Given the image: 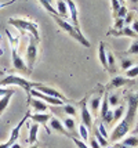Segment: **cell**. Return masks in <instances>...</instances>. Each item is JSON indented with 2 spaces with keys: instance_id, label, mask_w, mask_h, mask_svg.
<instances>
[{
  "instance_id": "6da1fadb",
  "label": "cell",
  "mask_w": 138,
  "mask_h": 148,
  "mask_svg": "<svg viewBox=\"0 0 138 148\" xmlns=\"http://www.w3.org/2000/svg\"><path fill=\"white\" fill-rule=\"evenodd\" d=\"M138 111V93L137 94H127V114L124 118L120 121L118 126L113 129V132L109 136L111 141H119L120 138H123L131 129V126L135 122V116Z\"/></svg>"
},
{
  "instance_id": "7a4b0ae2",
  "label": "cell",
  "mask_w": 138,
  "mask_h": 148,
  "mask_svg": "<svg viewBox=\"0 0 138 148\" xmlns=\"http://www.w3.org/2000/svg\"><path fill=\"white\" fill-rule=\"evenodd\" d=\"M51 17H53V19L55 21V24L59 26V29H61V31H64L65 33H68L71 38H73L76 42H79L80 45H83L84 47H90V42L83 36V33L79 32V31H77L73 25H71L69 22H66L65 19L59 18L58 15H53V14H51Z\"/></svg>"
},
{
  "instance_id": "3957f363",
  "label": "cell",
  "mask_w": 138,
  "mask_h": 148,
  "mask_svg": "<svg viewBox=\"0 0 138 148\" xmlns=\"http://www.w3.org/2000/svg\"><path fill=\"white\" fill-rule=\"evenodd\" d=\"M36 82H31V80H27V79H24V77L21 76H17V75H8V76H4L1 80H0V87H6V86H20L22 87L24 90L27 91L28 97H29V93L31 90L33 89V86H35Z\"/></svg>"
},
{
  "instance_id": "277c9868",
  "label": "cell",
  "mask_w": 138,
  "mask_h": 148,
  "mask_svg": "<svg viewBox=\"0 0 138 148\" xmlns=\"http://www.w3.org/2000/svg\"><path fill=\"white\" fill-rule=\"evenodd\" d=\"M8 24L13 25L17 29L21 31H28L29 35H32L33 38L36 39L37 42L40 40V35H39V29H37V24H35L32 21H28V19H21V18H10L8 19Z\"/></svg>"
},
{
  "instance_id": "5b68a950",
  "label": "cell",
  "mask_w": 138,
  "mask_h": 148,
  "mask_svg": "<svg viewBox=\"0 0 138 148\" xmlns=\"http://www.w3.org/2000/svg\"><path fill=\"white\" fill-rule=\"evenodd\" d=\"M37 58V40L33 38L32 35H29V43H28V50H27V66L29 72H32L33 65L36 62Z\"/></svg>"
},
{
  "instance_id": "8992f818",
  "label": "cell",
  "mask_w": 138,
  "mask_h": 148,
  "mask_svg": "<svg viewBox=\"0 0 138 148\" xmlns=\"http://www.w3.org/2000/svg\"><path fill=\"white\" fill-rule=\"evenodd\" d=\"M29 116H31V112L28 111L27 114L24 115V118L20 121V123L14 127L13 130H11V133H10V138L7 140L4 144H0V148H10L11 145H13L14 143H17V140H18V137H20V132H21V127L27 123V121H29Z\"/></svg>"
},
{
  "instance_id": "52a82bcc",
  "label": "cell",
  "mask_w": 138,
  "mask_h": 148,
  "mask_svg": "<svg viewBox=\"0 0 138 148\" xmlns=\"http://www.w3.org/2000/svg\"><path fill=\"white\" fill-rule=\"evenodd\" d=\"M79 107H80V119H82V123L84 125L87 129L92 127V115L90 112V110H88V107H87V97L80 101Z\"/></svg>"
},
{
  "instance_id": "ba28073f",
  "label": "cell",
  "mask_w": 138,
  "mask_h": 148,
  "mask_svg": "<svg viewBox=\"0 0 138 148\" xmlns=\"http://www.w3.org/2000/svg\"><path fill=\"white\" fill-rule=\"evenodd\" d=\"M33 89H35V90H37V91H40V93H43V94H46V96H50V97H54V98H58V100H62L64 103L68 101V98H66L62 93H59L58 90H55V89L50 87V86L40 84V83H35Z\"/></svg>"
},
{
  "instance_id": "9c48e42d",
  "label": "cell",
  "mask_w": 138,
  "mask_h": 148,
  "mask_svg": "<svg viewBox=\"0 0 138 148\" xmlns=\"http://www.w3.org/2000/svg\"><path fill=\"white\" fill-rule=\"evenodd\" d=\"M11 60H13V66L17 69V71L22 72V73H31L29 69H28L25 61L21 58V56L17 53V46H11Z\"/></svg>"
},
{
  "instance_id": "30bf717a",
  "label": "cell",
  "mask_w": 138,
  "mask_h": 148,
  "mask_svg": "<svg viewBox=\"0 0 138 148\" xmlns=\"http://www.w3.org/2000/svg\"><path fill=\"white\" fill-rule=\"evenodd\" d=\"M31 97L39 98V100H41L43 103L50 104V105H54V107H59V105L62 107V105H64V101H62V100H58V98H54V97L46 96V94H43V93H40V91L35 90V89H32V90H31V93H29V97H28V98H31Z\"/></svg>"
},
{
  "instance_id": "8fae6325",
  "label": "cell",
  "mask_w": 138,
  "mask_h": 148,
  "mask_svg": "<svg viewBox=\"0 0 138 148\" xmlns=\"http://www.w3.org/2000/svg\"><path fill=\"white\" fill-rule=\"evenodd\" d=\"M29 119L33 121L35 123H37V125H41V126L46 129L47 133L50 134V132H51V130L48 129V126H47L48 121L51 119V115H50V114H46V112H36V114H31Z\"/></svg>"
},
{
  "instance_id": "7c38bea8",
  "label": "cell",
  "mask_w": 138,
  "mask_h": 148,
  "mask_svg": "<svg viewBox=\"0 0 138 148\" xmlns=\"http://www.w3.org/2000/svg\"><path fill=\"white\" fill-rule=\"evenodd\" d=\"M102 87L101 86H98V90L94 91V94H92V97L90 98V111H91L94 115H97L99 111V107H101V101H102Z\"/></svg>"
},
{
  "instance_id": "4fadbf2b",
  "label": "cell",
  "mask_w": 138,
  "mask_h": 148,
  "mask_svg": "<svg viewBox=\"0 0 138 148\" xmlns=\"http://www.w3.org/2000/svg\"><path fill=\"white\" fill-rule=\"evenodd\" d=\"M66 6H68V11H69V15L72 18L73 26L80 32V26H79V11H77V7H76V3L73 0H65Z\"/></svg>"
},
{
  "instance_id": "5bb4252c",
  "label": "cell",
  "mask_w": 138,
  "mask_h": 148,
  "mask_svg": "<svg viewBox=\"0 0 138 148\" xmlns=\"http://www.w3.org/2000/svg\"><path fill=\"white\" fill-rule=\"evenodd\" d=\"M50 122V130H54V132H58V133H61V134L66 136V137H69V138H72V137H75V136H72L68 130L65 129V126H64V123L61 122L59 119H57V118H54V116H51V119L48 121Z\"/></svg>"
},
{
  "instance_id": "9a60e30c",
  "label": "cell",
  "mask_w": 138,
  "mask_h": 148,
  "mask_svg": "<svg viewBox=\"0 0 138 148\" xmlns=\"http://www.w3.org/2000/svg\"><path fill=\"white\" fill-rule=\"evenodd\" d=\"M128 82H130V79H127L124 76H113L108 84V89H119V87L127 84Z\"/></svg>"
},
{
  "instance_id": "2e32d148",
  "label": "cell",
  "mask_w": 138,
  "mask_h": 148,
  "mask_svg": "<svg viewBox=\"0 0 138 148\" xmlns=\"http://www.w3.org/2000/svg\"><path fill=\"white\" fill-rule=\"evenodd\" d=\"M28 103L31 104L33 107V110L36 111V112H46L47 110H48V107H47L46 103H43L41 100H39V98H28Z\"/></svg>"
},
{
  "instance_id": "e0dca14e",
  "label": "cell",
  "mask_w": 138,
  "mask_h": 148,
  "mask_svg": "<svg viewBox=\"0 0 138 148\" xmlns=\"http://www.w3.org/2000/svg\"><path fill=\"white\" fill-rule=\"evenodd\" d=\"M55 4H57V14H58L59 18L65 19L69 17V11H68V6H66L65 0H57L55 1Z\"/></svg>"
},
{
  "instance_id": "ac0fdd59",
  "label": "cell",
  "mask_w": 138,
  "mask_h": 148,
  "mask_svg": "<svg viewBox=\"0 0 138 148\" xmlns=\"http://www.w3.org/2000/svg\"><path fill=\"white\" fill-rule=\"evenodd\" d=\"M27 126H29V138H28V144H29V145H32V144H35V143H37V132H39V125L33 122L32 125H28V123H27Z\"/></svg>"
},
{
  "instance_id": "d6986e66",
  "label": "cell",
  "mask_w": 138,
  "mask_h": 148,
  "mask_svg": "<svg viewBox=\"0 0 138 148\" xmlns=\"http://www.w3.org/2000/svg\"><path fill=\"white\" fill-rule=\"evenodd\" d=\"M98 60L102 68L108 71V61H106V49H105V45L104 42H99V46H98Z\"/></svg>"
},
{
  "instance_id": "ffe728a7",
  "label": "cell",
  "mask_w": 138,
  "mask_h": 148,
  "mask_svg": "<svg viewBox=\"0 0 138 148\" xmlns=\"http://www.w3.org/2000/svg\"><path fill=\"white\" fill-rule=\"evenodd\" d=\"M108 35H113V36H128V38H138L135 33L133 32V29L130 26H124L120 31H111Z\"/></svg>"
},
{
  "instance_id": "44dd1931",
  "label": "cell",
  "mask_w": 138,
  "mask_h": 148,
  "mask_svg": "<svg viewBox=\"0 0 138 148\" xmlns=\"http://www.w3.org/2000/svg\"><path fill=\"white\" fill-rule=\"evenodd\" d=\"M123 145L128 148H135L138 147V136L137 134H131V136H127L126 138H123V141H122Z\"/></svg>"
},
{
  "instance_id": "7402d4cb",
  "label": "cell",
  "mask_w": 138,
  "mask_h": 148,
  "mask_svg": "<svg viewBox=\"0 0 138 148\" xmlns=\"http://www.w3.org/2000/svg\"><path fill=\"white\" fill-rule=\"evenodd\" d=\"M106 61H108V71L111 73L116 72V58L112 51H106Z\"/></svg>"
},
{
  "instance_id": "603a6c76",
  "label": "cell",
  "mask_w": 138,
  "mask_h": 148,
  "mask_svg": "<svg viewBox=\"0 0 138 148\" xmlns=\"http://www.w3.org/2000/svg\"><path fill=\"white\" fill-rule=\"evenodd\" d=\"M15 93V90L10 91L8 94H6V96H3L1 98H0V115L6 111V108L8 107V104H10V100H11V97H13V94Z\"/></svg>"
},
{
  "instance_id": "cb8c5ba5",
  "label": "cell",
  "mask_w": 138,
  "mask_h": 148,
  "mask_svg": "<svg viewBox=\"0 0 138 148\" xmlns=\"http://www.w3.org/2000/svg\"><path fill=\"white\" fill-rule=\"evenodd\" d=\"M62 123H64L65 129L73 136V133H75V129H76V122H75V119H73V118H65Z\"/></svg>"
},
{
  "instance_id": "d4e9b609",
  "label": "cell",
  "mask_w": 138,
  "mask_h": 148,
  "mask_svg": "<svg viewBox=\"0 0 138 148\" xmlns=\"http://www.w3.org/2000/svg\"><path fill=\"white\" fill-rule=\"evenodd\" d=\"M124 111H126V107L124 105H118L115 111H113V121H119L122 119L123 115H124Z\"/></svg>"
},
{
  "instance_id": "484cf974",
  "label": "cell",
  "mask_w": 138,
  "mask_h": 148,
  "mask_svg": "<svg viewBox=\"0 0 138 148\" xmlns=\"http://www.w3.org/2000/svg\"><path fill=\"white\" fill-rule=\"evenodd\" d=\"M62 111L65 112L66 115H71V118L77 115V111H76V108L73 107L72 104H65V105H62Z\"/></svg>"
},
{
  "instance_id": "4316f807",
  "label": "cell",
  "mask_w": 138,
  "mask_h": 148,
  "mask_svg": "<svg viewBox=\"0 0 138 148\" xmlns=\"http://www.w3.org/2000/svg\"><path fill=\"white\" fill-rule=\"evenodd\" d=\"M108 104H109V108H116L119 105V96L116 93L108 94Z\"/></svg>"
},
{
  "instance_id": "83f0119b",
  "label": "cell",
  "mask_w": 138,
  "mask_h": 148,
  "mask_svg": "<svg viewBox=\"0 0 138 148\" xmlns=\"http://www.w3.org/2000/svg\"><path fill=\"white\" fill-rule=\"evenodd\" d=\"M94 134H95V140H97V143L101 145V148H102V147H108V144H109V143H108V140H106L104 136L99 134L98 130H94Z\"/></svg>"
},
{
  "instance_id": "f1b7e54d",
  "label": "cell",
  "mask_w": 138,
  "mask_h": 148,
  "mask_svg": "<svg viewBox=\"0 0 138 148\" xmlns=\"http://www.w3.org/2000/svg\"><path fill=\"white\" fill-rule=\"evenodd\" d=\"M79 134H80V137H82V141L86 143L87 140H88V129L86 127L83 123L79 125Z\"/></svg>"
},
{
  "instance_id": "f546056e",
  "label": "cell",
  "mask_w": 138,
  "mask_h": 148,
  "mask_svg": "<svg viewBox=\"0 0 138 148\" xmlns=\"http://www.w3.org/2000/svg\"><path fill=\"white\" fill-rule=\"evenodd\" d=\"M126 76H127V79H134V77L138 76V65H134V66H131L130 69H127L126 71Z\"/></svg>"
},
{
  "instance_id": "4dcf8cb0",
  "label": "cell",
  "mask_w": 138,
  "mask_h": 148,
  "mask_svg": "<svg viewBox=\"0 0 138 148\" xmlns=\"http://www.w3.org/2000/svg\"><path fill=\"white\" fill-rule=\"evenodd\" d=\"M131 66H134V62H133V60H122V64H120V68H122V71H127V69H130Z\"/></svg>"
},
{
  "instance_id": "1f68e13d",
  "label": "cell",
  "mask_w": 138,
  "mask_h": 148,
  "mask_svg": "<svg viewBox=\"0 0 138 148\" xmlns=\"http://www.w3.org/2000/svg\"><path fill=\"white\" fill-rule=\"evenodd\" d=\"M111 4H112V15H113V18H116V14H118L122 4L119 3V0H111Z\"/></svg>"
},
{
  "instance_id": "d6a6232c",
  "label": "cell",
  "mask_w": 138,
  "mask_h": 148,
  "mask_svg": "<svg viewBox=\"0 0 138 148\" xmlns=\"http://www.w3.org/2000/svg\"><path fill=\"white\" fill-rule=\"evenodd\" d=\"M124 19L123 18H116L115 19V24H113V29L115 31H120V29H123L124 28Z\"/></svg>"
},
{
  "instance_id": "836d02e7",
  "label": "cell",
  "mask_w": 138,
  "mask_h": 148,
  "mask_svg": "<svg viewBox=\"0 0 138 148\" xmlns=\"http://www.w3.org/2000/svg\"><path fill=\"white\" fill-rule=\"evenodd\" d=\"M128 54H138V40H134L130 46V49L127 50Z\"/></svg>"
},
{
  "instance_id": "e575fe53",
  "label": "cell",
  "mask_w": 138,
  "mask_h": 148,
  "mask_svg": "<svg viewBox=\"0 0 138 148\" xmlns=\"http://www.w3.org/2000/svg\"><path fill=\"white\" fill-rule=\"evenodd\" d=\"M126 15H127V7H126V6H120L118 14H116V18H123V19H124ZM116 18H115V19H116Z\"/></svg>"
},
{
  "instance_id": "d590c367",
  "label": "cell",
  "mask_w": 138,
  "mask_h": 148,
  "mask_svg": "<svg viewBox=\"0 0 138 148\" xmlns=\"http://www.w3.org/2000/svg\"><path fill=\"white\" fill-rule=\"evenodd\" d=\"M72 141L75 143V145H76V148H90L87 144H86L84 141H82V140H79V138H76V137H72Z\"/></svg>"
},
{
  "instance_id": "8d00e7d4",
  "label": "cell",
  "mask_w": 138,
  "mask_h": 148,
  "mask_svg": "<svg viewBox=\"0 0 138 148\" xmlns=\"http://www.w3.org/2000/svg\"><path fill=\"white\" fill-rule=\"evenodd\" d=\"M102 122H105V123H112V122H113V111L109 110L108 112H106V115L104 116Z\"/></svg>"
},
{
  "instance_id": "74e56055",
  "label": "cell",
  "mask_w": 138,
  "mask_h": 148,
  "mask_svg": "<svg viewBox=\"0 0 138 148\" xmlns=\"http://www.w3.org/2000/svg\"><path fill=\"white\" fill-rule=\"evenodd\" d=\"M97 130H98V133H99V134H101V136H104L105 138L108 137V133H106L105 127H104V122H102V123H99V125H98V129H97Z\"/></svg>"
},
{
  "instance_id": "f35d334b",
  "label": "cell",
  "mask_w": 138,
  "mask_h": 148,
  "mask_svg": "<svg viewBox=\"0 0 138 148\" xmlns=\"http://www.w3.org/2000/svg\"><path fill=\"white\" fill-rule=\"evenodd\" d=\"M133 19H134V14H133V13H128L124 17V25L127 24V26H128V24H131V22H133Z\"/></svg>"
},
{
  "instance_id": "ab89813d",
  "label": "cell",
  "mask_w": 138,
  "mask_h": 148,
  "mask_svg": "<svg viewBox=\"0 0 138 148\" xmlns=\"http://www.w3.org/2000/svg\"><path fill=\"white\" fill-rule=\"evenodd\" d=\"M130 28L133 29V32L138 36V21H137V19H135V21H133V24H131V26H130Z\"/></svg>"
},
{
  "instance_id": "60d3db41",
  "label": "cell",
  "mask_w": 138,
  "mask_h": 148,
  "mask_svg": "<svg viewBox=\"0 0 138 148\" xmlns=\"http://www.w3.org/2000/svg\"><path fill=\"white\" fill-rule=\"evenodd\" d=\"M14 89H6V87H0V97L6 96V94H8L10 91H13Z\"/></svg>"
},
{
  "instance_id": "b9f144b4",
  "label": "cell",
  "mask_w": 138,
  "mask_h": 148,
  "mask_svg": "<svg viewBox=\"0 0 138 148\" xmlns=\"http://www.w3.org/2000/svg\"><path fill=\"white\" fill-rule=\"evenodd\" d=\"M90 148H101V145L97 143L95 138H90Z\"/></svg>"
},
{
  "instance_id": "7bdbcfd3",
  "label": "cell",
  "mask_w": 138,
  "mask_h": 148,
  "mask_svg": "<svg viewBox=\"0 0 138 148\" xmlns=\"http://www.w3.org/2000/svg\"><path fill=\"white\" fill-rule=\"evenodd\" d=\"M113 148H128V147H126V145H123V144H115V147Z\"/></svg>"
},
{
  "instance_id": "ee69618b",
  "label": "cell",
  "mask_w": 138,
  "mask_h": 148,
  "mask_svg": "<svg viewBox=\"0 0 138 148\" xmlns=\"http://www.w3.org/2000/svg\"><path fill=\"white\" fill-rule=\"evenodd\" d=\"M10 148H21V145H20V144H17V143H14V144Z\"/></svg>"
},
{
  "instance_id": "f6af8a7d",
  "label": "cell",
  "mask_w": 138,
  "mask_h": 148,
  "mask_svg": "<svg viewBox=\"0 0 138 148\" xmlns=\"http://www.w3.org/2000/svg\"><path fill=\"white\" fill-rule=\"evenodd\" d=\"M29 148H39V144L35 143V144H32V145H29Z\"/></svg>"
},
{
  "instance_id": "bcb514c9",
  "label": "cell",
  "mask_w": 138,
  "mask_h": 148,
  "mask_svg": "<svg viewBox=\"0 0 138 148\" xmlns=\"http://www.w3.org/2000/svg\"><path fill=\"white\" fill-rule=\"evenodd\" d=\"M130 3H133V4H135V3H138V0H128Z\"/></svg>"
},
{
  "instance_id": "7dc6e473",
  "label": "cell",
  "mask_w": 138,
  "mask_h": 148,
  "mask_svg": "<svg viewBox=\"0 0 138 148\" xmlns=\"http://www.w3.org/2000/svg\"><path fill=\"white\" fill-rule=\"evenodd\" d=\"M134 134H138V126L135 127V129H134Z\"/></svg>"
},
{
  "instance_id": "c3c4849f",
  "label": "cell",
  "mask_w": 138,
  "mask_h": 148,
  "mask_svg": "<svg viewBox=\"0 0 138 148\" xmlns=\"http://www.w3.org/2000/svg\"><path fill=\"white\" fill-rule=\"evenodd\" d=\"M46 1H47V3H50V4H51V3H53L54 0H46Z\"/></svg>"
},
{
  "instance_id": "681fc988",
  "label": "cell",
  "mask_w": 138,
  "mask_h": 148,
  "mask_svg": "<svg viewBox=\"0 0 138 148\" xmlns=\"http://www.w3.org/2000/svg\"><path fill=\"white\" fill-rule=\"evenodd\" d=\"M119 3H120V4H123V3H124V0H119Z\"/></svg>"
},
{
  "instance_id": "f907efd6",
  "label": "cell",
  "mask_w": 138,
  "mask_h": 148,
  "mask_svg": "<svg viewBox=\"0 0 138 148\" xmlns=\"http://www.w3.org/2000/svg\"><path fill=\"white\" fill-rule=\"evenodd\" d=\"M0 75H3V71H0Z\"/></svg>"
},
{
  "instance_id": "816d5d0a",
  "label": "cell",
  "mask_w": 138,
  "mask_h": 148,
  "mask_svg": "<svg viewBox=\"0 0 138 148\" xmlns=\"http://www.w3.org/2000/svg\"><path fill=\"white\" fill-rule=\"evenodd\" d=\"M137 13H138V10H137Z\"/></svg>"
}]
</instances>
